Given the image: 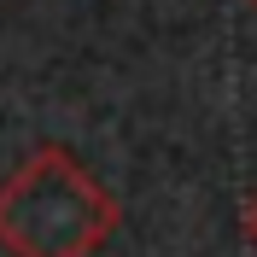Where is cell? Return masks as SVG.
I'll return each mask as SVG.
<instances>
[{
    "instance_id": "1",
    "label": "cell",
    "mask_w": 257,
    "mask_h": 257,
    "mask_svg": "<svg viewBox=\"0 0 257 257\" xmlns=\"http://www.w3.org/2000/svg\"><path fill=\"white\" fill-rule=\"evenodd\" d=\"M123 205L64 146H35L0 181V251L6 257H94L105 251Z\"/></svg>"
},
{
    "instance_id": "2",
    "label": "cell",
    "mask_w": 257,
    "mask_h": 257,
    "mask_svg": "<svg viewBox=\"0 0 257 257\" xmlns=\"http://www.w3.org/2000/svg\"><path fill=\"white\" fill-rule=\"evenodd\" d=\"M240 228H245V240L257 245V193H251V199H245V216H240Z\"/></svg>"
},
{
    "instance_id": "3",
    "label": "cell",
    "mask_w": 257,
    "mask_h": 257,
    "mask_svg": "<svg viewBox=\"0 0 257 257\" xmlns=\"http://www.w3.org/2000/svg\"><path fill=\"white\" fill-rule=\"evenodd\" d=\"M245 6H251V12H257V0H245Z\"/></svg>"
}]
</instances>
